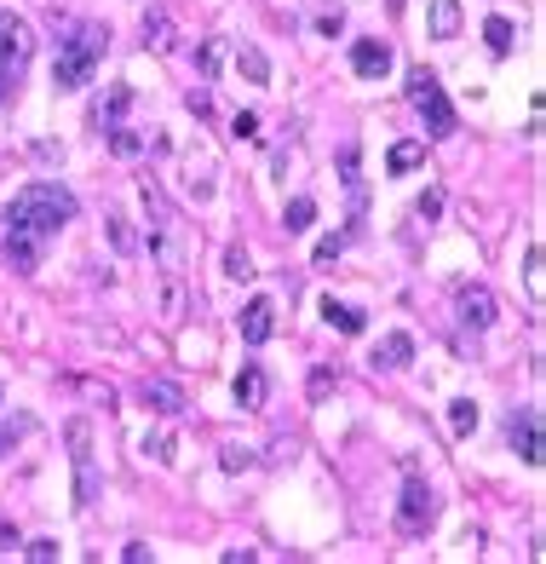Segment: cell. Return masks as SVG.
I'll return each mask as SVG.
<instances>
[{
  "label": "cell",
  "instance_id": "cell-5",
  "mask_svg": "<svg viewBox=\"0 0 546 564\" xmlns=\"http://www.w3.org/2000/svg\"><path fill=\"white\" fill-rule=\"evenodd\" d=\"M29 47H35V35H29V24L23 18H12V12H0V98H6V87L23 75V64H29Z\"/></svg>",
  "mask_w": 546,
  "mask_h": 564
},
{
  "label": "cell",
  "instance_id": "cell-7",
  "mask_svg": "<svg viewBox=\"0 0 546 564\" xmlns=\"http://www.w3.org/2000/svg\"><path fill=\"white\" fill-rule=\"evenodd\" d=\"M506 432H512V449H518V461H524V467H541V461H546V455H541V415H535V409H518Z\"/></svg>",
  "mask_w": 546,
  "mask_h": 564
},
{
  "label": "cell",
  "instance_id": "cell-1",
  "mask_svg": "<svg viewBox=\"0 0 546 564\" xmlns=\"http://www.w3.org/2000/svg\"><path fill=\"white\" fill-rule=\"evenodd\" d=\"M75 219V196L52 179H35L12 196V208L0 219V242H6V259L18 271H35L41 265V248Z\"/></svg>",
  "mask_w": 546,
  "mask_h": 564
},
{
  "label": "cell",
  "instance_id": "cell-9",
  "mask_svg": "<svg viewBox=\"0 0 546 564\" xmlns=\"http://www.w3.org/2000/svg\"><path fill=\"white\" fill-rule=\"evenodd\" d=\"M276 334V306L271 300H248V311H242V340L248 346H265Z\"/></svg>",
  "mask_w": 546,
  "mask_h": 564
},
{
  "label": "cell",
  "instance_id": "cell-27",
  "mask_svg": "<svg viewBox=\"0 0 546 564\" xmlns=\"http://www.w3.org/2000/svg\"><path fill=\"white\" fill-rule=\"evenodd\" d=\"M23 432H29V415H18V421H0V455H6V449L18 444Z\"/></svg>",
  "mask_w": 546,
  "mask_h": 564
},
{
  "label": "cell",
  "instance_id": "cell-21",
  "mask_svg": "<svg viewBox=\"0 0 546 564\" xmlns=\"http://www.w3.org/2000/svg\"><path fill=\"white\" fill-rule=\"evenodd\" d=\"M127 104H133V87H110V98H104V110H98V121H104V127H121V116H127Z\"/></svg>",
  "mask_w": 546,
  "mask_h": 564
},
{
  "label": "cell",
  "instance_id": "cell-32",
  "mask_svg": "<svg viewBox=\"0 0 546 564\" xmlns=\"http://www.w3.org/2000/svg\"><path fill=\"white\" fill-rule=\"evenodd\" d=\"M340 248H345V236H322V242H317V265H334Z\"/></svg>",
  "mask_w": 546,
  "mask_h": 564
},
{
  "label": "cell",
  "instance_id": "cell-12",
  "mask_svg": "<svg viewBox=\"0 0 546 564\" xmlns=\"http://www.w3.org/2000/svg\"><path fill=\"white\" fill-rule=\"evenodd\" d=\"M144 403H150L156 415H184V392L173 380H144Z\"/></svg>",
  "mask_w": 546,
  "mask_h": 564
},
{
  "label": "cell",
  "instance_id": "cell-34",
  "mask_svg": "<svg viewBox=\"0 0 546 564\" xmlns=\"http://www.w3.org/2000/svg\"><path fill=\"white\" fill-rule=\"evenodd\" d=\"M196 64H202V75H213V70H219V47H213V41H207V47L196 52Z\"/></svg>",
  "mask_w": 546,
  "mask_h": 564
},
{
  "label": "cell",
  "instance_id": "cell-6",
  "mask_svg": "<svg viewBox=\"0 0 546 564\" xmlns=\"http://www.w3.org/2000/svg\"><path fill=\"white\" fill-rule=\"evenodd\" d=\"M432 518H437V495H432V484L409 472V484H403V507H397V524H403V530H426Z\"/></svg>",
  "mask_w": 546,
  "mask_h": 564
},
{
  "label": "cell",
  "instance_id": "cell-20",
  "mask_svg": "<svg viewBox=\"0 0 546 564\" xmlns=\"http://www.w3.org/2000/svg\"><path fill=\"white\" fill-rule=\"evenodd\" d=\"M512 35H518V29H512V18H489V24H483V41H489V52H495V58H506V52H512Z\"/></svg>",
  "mask_w": 546,
  "mask_h": 564
},
{
  "label": "cell",
  "instance_id": "cell-8",
  "mask_svg": "<svg viewBox=\"0 0 546 564\" xmlns=\"http://www.w3.org/2000/svg\"><path fill=\"white\" fill-rule=\"evenodd\" d=\"M495 317H501V306H495V294H489L483 282L460 288V323H466V329H489Z\"/></svg>",
  "mask_w": 546,
  "mask_h": 564
},
{
  "label": "cell",
  "instance_id": "cell-29",
  "mask_svg": "<svg viewBox=\"0 0 546 564\" xmlns=\"http://www.w3.org/2000/svg\"><path fill=\"white\" fill-rule=\"evenodd\" d=\"M23 559H29V564H52V559H58V541H29V547H23Z\"/></svg>",
  "mask_w": 546,
  "mask_h": 564
},
{
  "label": "cell",
  "instance_id": "cell-14",
  "mask_svg": "<svg viewBox=\"0 0 546 564\" xmlns=\"http://www.w3.org/2000/svg\"><path fill=\"white\" fill-rule=\"evenodd\" d=\"M409 357H414V340H409V334H386V340L374 346V369H403Z\"/></svg>",
  "mask_w": 546,
  "mask_h": 564
},
{
  "label": "cell",
  "instance_id": "cell-4",
  "mask_svg": "<svg viewBox=\"0 0 546 564\" xmlns=\"http://www.w3.org/2000/svg\"><path fill=\"white\" fill-rule=\"evenodd\" d=\"M409 104L420 110V121H426V133H455V110H449V98H443V81L426 70H414L409 75Z\"/></svg>",
  "mask_w": 546,
  "mask_h": 564
},
{
  "label": "cell",
  "instance_id": "cell-11",
  "mask_svg": "<svg viewBox=\"0 0 546 564\" xmlns=\"http://www.w3.org/2000/svg\"><path fill=\"white\" fill-rule=\"evenodd\" d=\"M351 70L368 75V81H374V75H386L391 70V47H386V41H357V47H351Z\"/></svg>",
  "mask_w": 546,
  "mask_h": 564
},
{
  "label": "cell",
  "instance_id": "cell-10",
  "mask_svg": "<svg viewBox=\"0 0 546 564\" xmlns=\"http://www.w3.org/2000/svg\"><path fill=\"white\" fill-rule=\"evenodd\" d=\"M265 398H271L265 369H259V363H242V375H236V403H242V409H265Z\"/></svg>",
  "mask_w": 546,
  "mask_h": 564
},
{
  "label": "cell",
  "instance_id": "cell-28",
  "mask_svg": "<svg viewBox=\"0 0 546 564\" xmlns=\"http://www.w3.org/2000/svg\"><path fill=\"white\" fill-rule=\"evenodd\" d=\"M219 461H225V472H242V467H253V449H242V444H225V455H219Z\"/></svg>",
  "mask_w": 546,
  "mask_h": 564
},
{
  "label": "cell",
  "instance_id": "cell-18",
  "mask_svg": "<svg viewBox=\"0 0 546 564\" xmlns=\"http://www.w3.org/2000/svg\"><path fill=\"white\" fill-rule=\"evenodd\" d=\"M449 432H455V438H472V432H478V403L472 398L449 403Z\"/></svg>",
  "mask_w": 546,
  "mask_h": 564
},
{
  "label": "cell",
  "instance_id": "cell-33",
  "mask_svg": "<svg viewBox=\"0 0 546 564\" xmlns=\"http://www.w3.org/2000/svg\"><path fill=\"white\" fill-rule=\"evenodd\" d=\"M328 392H334V375H328V369H317V375H311V398H328Z\"/></svg>",
  "mask_w": 546,
  "mask_h": 564
},
{
  "label": "cell",
  "instance_id": "cell-13",
  "mask_svg": "<svg viewBox=\"0 0 546 564\" xmlns=\"http://www.w3.org/2000/svg\"><path fill=\"white\" fill-rule=\"evenodd\" d=\"M426 24H432V41H455L460 35V0H432Z\"/></svg>",
  "mask_w": 546,
  "mask_h": 564
},
{
  "label": "cell",
  "instance_id": "cell-16",
  "mask_svg": "<svg viewBox=\"0 0 546 564\" xmlns=\"http://www.w3.org/2000/svg\"><path fill=\"white\" fill-rule=\"evenodd\" d=\"M144 47L173 52V18H167V12H144Z\"/></svg>",
  "mask_w": 546,
  "mask_h": 564
},
{
  "label": "cell",
  "instance_id": "cell-31",
  "mask_svg": "<svg viewBox=\"0 0 546 564\" xmlns=\"http://www.w3.org/2000/svg\"><path fill=\"white\" fill-rule=\"evenodd\" d=\"M110 242L121 248V254H127V248H138V242H133V231H127V219H121V213L110 219Z\"/></svg>",
  "mask_w": 546,
  "mask_h": 564
},
{
  "label": "cell",
  "instance_id": "cell-23",
  "mask_svg": "<svg viewBox=\"0 0 546 564\" xmlns=\"http://www.w3.org/2000/svg\"><path fill=\"white\" fill-rule=\"evenodd\" d=\"M420 156H426V150H420L414 139H403V144H391L386 167H391V173H409V167H420Z\"/></svg>",
  "mask_w": 546,
  "mask_h": 564
},
{
  "label": "cell",
  "instance_id": "cell-2",
  "mask_svg": "<svg viewBox=\"0 0 546 564\" xmlns=\"http://www.w3.org/2000/svg\"><path fill=\"white\" fill-rule=\"evenodd\" d=\"M104 47H110V29H104V24H81V29H75V41H64V47H58L52 87H58V93H75V87H87L92 70L104 64Z\"/></svg>",
  "mask_w": 546,
  "mask_h": 564
},
{
  "label": "cell",
  "instance_id": "cell-25",
  "mask_svg": "<svg viewBox=\"0 0 546 564\" xmlns=\"http://www.w3.org/2000/svg\"><path fill=\"white\" fill-rule=\"evenodd\" d=\"M225 277H236V282H248V277H253L248 248H225Z\"/></svg>",
  "mask_w": 546,
  "mask_h": 564
},
{
  "label": "cell",
  "instance_id": "cell-35",
  "mask_svg": "<svg viewBox=\"0 0 546 564\" xmlns=\"http://www.w3.org/2000/svg\"><path fill=\"white\" fill-rule=\"evenodd\" d=\"M437 208H443V196H437V190H426V196H420V219H432Z\"/></svg>",
  "mask_w": 546,
  "mask_h": 564
},
{
  "label": "cell",
  "instance_id": "cell-17",
  "mask_svg": "<svg viewBox=\"0 0 546 564\" xmlns=\"http://www.w3.org/2000/svg\"><path fill=\"white\" fill-rule=\"evenodd\" d=\"M524 282H529V300H546V254H541V242L524 254Z\"/></svg>",
  "mask_w": 546,
  "mask_h": 564
},
{
  "label": "cell",
  "instance_id": "cell-15",
  "mask_svg": "<svg viewBox=\"0 0 546 564\" xmlns=\"http://www.w3.org/2000/svg\"><path fill=\"white\" fill-rule=\"evenodd\" d=\"M322 317H328V323H334L340 334H363V329H368V311H357V306H340L334 294L322 300Z\"/></svg>",
  "mask_w": 546,
  "mask_h": 564
},
{
  "label": "cell",
  "instance_id": "cell-19",
  "mask_svg": "<svg viewBox=\"0 0 546 564\" xmlns=\"http://www.w3.org/2000/svg\"><path fill=\"white\" fill-rule=\"evenodd\" d=\"M236 70L248 75L253 87H265V81H271V64H265V52H259V47H242V52H236Z\"/></svg>",
  "mask_w": 546,
  "mask_h": 564
},
{
  "label": "cell",
  "instance_id": "cell-36",
  "mask_svg": "<svg viewBox=\"0 0 546 564\" xmlns=\"http://www.w3.org/2000/svg\"><path fill=\"white\" fill-rule=\"evenodd\" d=\"M0 553H18V536L12 530H0Z\"/></svg>",
  "mask_w": 546,
  "mask_h": 564
},
{
  "label": "cell",
  "instance_id": "cell-24",
  "mask_svg": "<svg viewBox=\"0 0 546 564\" xmlns=\"http://www.w3.org/2000/svg\"><path fill=\"white\" fill-rule=\"evenodd\" d=\"M104 133H110V150H115V156H138V150H144V139H138L133 127H104Z\"/></svg>",
  "mask_w": 546,
  "mask_h": 564
},
{
  "label": "cell",
  "instance_id": "cell-3",
  "mask_svg": "<svg viewBox=\"0 0 546 564\" xmlns=\"http://www.w3.org/2000/svg\"><path fill=\"white\" fill-rule=\"evenodd\" d=\"M64 438H69V461H75V507H92V501H98V461H92L87 415H75V421L64 426Z\"/></svg>",
  "mask_w": 546,
  "mask_h": 564
},
{
  "label": "cell",
  "instance_id": "cell-22",
  "mask_svg": "<svg viewBox=\"0 0 546 564\" xmlns=\"http://www.w3.org/2000/svg\"><path fill=\"white\" fill-rule=\"evenodd\" d=\"M311 219H317V202H311V196H294L288 213H282V225H288V231H311Z\"/></svg>",
  "mask_w": 546,
  "mask_h": 564
},
{
  "label": "cell",
  "instance_id": "cell-30",
  "mask_svg": "<svg viewBox=\"0 0 546 564\" xmlns=\"http://www.w3.org/2000/svg\"><path fill=\"white\" fill-rule=\"evenodd\" d=\"M230 133H236V139H259V116H253V110H242V116L230 121Z\"/></svg>",
  "mask_w": 546,
  "mask_h": 564
},
{
  "label": "cell",
  "instance_id": "cell-26",
  "mask_svg": "<svg viewBox=\"0 0 546 564\" xmlns=\"http://www.w3.org/2000/svg\"><path fill=\"white\" fill-rule=\"evenodd\" d=\"M144 455L167 467V461H173V438H167V432H156V438H144Z\"/></svg>",
  "mask_w": 546,
  "mask_h": 564
}]
</instances>
